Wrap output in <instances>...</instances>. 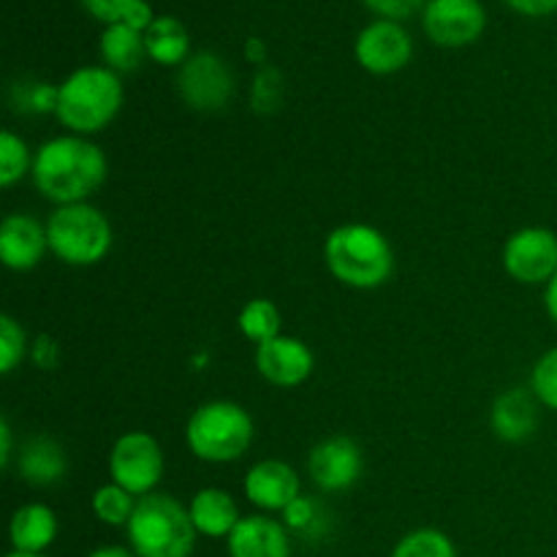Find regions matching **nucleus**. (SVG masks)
<instances>
[{"label":"nucleus","mask_w":557,"mask_h":557,"mask_svg":"<svg viewBox=\"0 0 557 557\" xmlns=\"http://www.w3.org/2000/svg\"><path fill=\"white\" fill-rule=\"evenodd\" d=\"M33 180L49 201H58L60 207L79 205L107 180V158L92 141L58 136L38 150Z\"/></svg>","instance_id":"f257e3e1"},{"label":"nucleus","mask_w":557,"mask_h":557,"mask_svg":"<svg viewBox=\"0 0 557 557\" xmlns=\"http://www.w3.org/2000/svg\"><path fill=\"white\" fill-rule=\"evenodd\" d=\"M326 267L337 281L354 288H379L395 270L392 245L384 234L364 223H348L326 237Z\"/></svg>","instance_id":"f03ea898"},{"label":"nucleus","mask_w":557,"mask_h":557,"mask_svg":"<svg viewBox=\"0 0 557 557\" xmlns=\"http://www.w3.org/2000/svg\"><path fill=\"white\" fill-rule=\"evenodd\" d=\"M123 107V85L112 69L74 71L58 90V109L54 114L65 128L76 134H98L114 120Z\"/></svg>","instance_id":"7ed1b4c3"},{"label":"nucleus","mask_w":557,"mask_h":557,"mask_svg":"<svg viewBox=\"0 0 557 557\" xmlns=\"http://www.w3.org/2000/svg\"><path fill=\"white\" fill-rule=\"evenodd\" d=\"M125 528L136 557H190L199 533L190 511L169 495H145Z\"/></svg>","instance_id":"20e7f679"},{"label":"nucleus","mask_w":557,"mask_h":557,"mask_svg":"<svg viewBox=\"0 0 557 557\" xmlns=\"http://www.w3.org/2000/svg\"><path fill=\"white\" fill-rule=\"evenodd\" d=\"M190 451L207 462H232L248 451L253 422L237 403L215 400L201 406L185 430Z\"/></svg>","instance_id":"39448f33"},{"label":"nucleus","mask_w":557,"mask_h":557,"mask_svg":"<svg viewBox=\"0 0 557 557\" xmlns=\"http://www.w3.org/2000/svg\"><path fill=\"white\" fill-rule=\"evenodd\" d=\"M47 239L52 253L65 264L87 267L98 264L109 253L112 226L101 210L79 201V205H63L49 215Z\"/></svg>","instance_id":"423d86ee"},{"label":"nucleus","mask_w":557,"mask_h":557,"mask_svg":"<svg viewBox=\"0 0 557 557\" xmlns=\"http://www.w3.org/2000/svg\"><path fill=\"white\" fill-rule=\"evenodd\" d=\"M109 471L114 484L128 490L131 495H150L163 473L161 446L147 433L123 435L109 455Z\"/></svg>","instance_id":"0eeeda50"},{"label":"nucleus","mask_w":557,"mask_h":557,"mask_svg":"<svg viewBox=\"0 0 557 557\" xmlns=\"http://www.w3.org/2000/svg\"><path fill=\"white\" fill-rule=\"evenodd\" d=\"M180 96L199 112H218L234 92V76L228 65L212 52L190 54L180 71Z\"/></svg>","instance_id":"6e6552de"},{"label":"nucleus","mask_w":557,"mask_h":557,"mask_svg":"<svg viewBox=\"0 0 557 557\" xmlns=\"http://www.w3.org/2000/svg\"><path fill=\"white\" fill-rule=\"evenodd\" d=\"M504 267L520 283H549L557 272V237L539 226L511 234L504 248Z\"/></svg>","instance_id":"1a4fd4ad"},{"label":"nucleus","mask_w":557,"mask_h":557,"mask_svg":"<svg viewBox=\"0 0 557 557\" xmlns=\"http://www.w3.org/2000/svg\"><path fill=\"white\" fill-rule=\"evenodd\" d=\"M487 16L479 0H430L424 5V30L438 47H468L484 33Z\"/></svg>","instance_id":"9d476101"},{"label":"nucleus","mask_w":557,"mask_h":557,"mask_svg":"<svg viewBox=\"0 0 557 557\" xmlns=\"http://www.w3.org/2000/svg\"><path fill=\"white\" fill-rule=\"evenodd\" d=\"M413 54V41L400 22L379 20L357 38V60L370 74H395L406 69Z\"/></svg>","instance_id":"9b49d317"},{"label":"nucleus","mask_w":557,"mask_h":557,"mask_svg":"<svg viewBox=\"0 0 557 557\" xmlns=\"http://www.w3.org/2000/svg\"><path fill=\"white\" fill-rule=\"evenodd\" d=\"M310 476L324 493H341L348 490L362 473V451L346 435L326 438L310 451Z\"/></svg>","instance_id":"f8f14e48"},{"label":"nucleus","mask_w":557,"mask_h":557,"mask_svg":"<svg viewBox=\"0 0 557 557\" xmlns=\"http://www.w3.org/2000/svg\"><path fill=\"white\" fill-rule=\"evenodd\" d=\"M256 368L270 384L297 386L313 373V354L297 337L281 335L270 343H261L256 351Z\"/></svg>","instance_id":"ddd939ff"},{"label":"nucleus","mask_w":557,"mask_h":557,"mask_svg":"<svg viewBox=\"0 0 557 557\" xmlns=\"http://www.w3.org/2000/svg\"><path fill=\"white\" fill-rule=\"evenodd\" d=\"M245 493L250 504L267 511H286L299 498V476L292 466L281 460H264L250 468L245 479Z\"/></svg>","instance_id":"4468645a"},{"label":"nucleus","mask_w":557,"mask_h":557,"mask_svg":"<svg viewBox=\"0 0 557 557\" xmlns=\"http://www.w3.org/2000/svg\"><path fill=\"white\" fill-rule=\"evenodd\" d=\"M47 228L30 215H9L0 223V259L11 270H30L47 250Z\"/></svg>","instance_id":"2eb2a0df"},{"label":"nucleus","mask_w":557,"mask_h":557,"mask_svg":"<svg viewBox=\"0 0 557 557\" xmlns=\"http://www.w3.org/2000/svg\"><path fill=\"white\" fill-rule=\"evenodd\" d=\"M232 557H288L292 544L281 522L270 517H245L228 536Z\"/></svg>","instance_id":"dca6fc26"},{"label":"nucleus","mask_w":557,"mask_h":557,"mask_svg":"<svg viewBox=\"0 0 557 557\" xmlns=\"http://www.w3.org/2000/svg\"><path fill=\"white\" fill-rule=\"evenodd\" d=\"M536 403L531 400V395L522 389H509L495 400L493 406V430L498 438L511 441H525L531 438L533 430H536Z\"/></svg>","instance_id":"f3484780"},{"label":"nucleus","mask_w":557,"mask_h":557,"mask_svg":"<svg viewBox=\"0 0 557 557\" xmlns=\"http://www.w3.org/2000/svg\"><path fill=\"white\" fill-rule=\"evenodd\" d=\"M190 520H194L196 531L205 536H232L234 528L239 525V509L234 498L223 490H201L196 498L190 500Z\"/></svg>","instance_id":"a211bd4d"},{"label":"nucleus","mask_w":557,"mask_h":557,"mask_svg":"<svg viewBox=\"0 0 557 557\" xmlns=\"http://www.w3.org/2000/svg\"><path fill=\"white\" fill-rule=\"evenodd\" d=\"M58 536V520L44 504L22 506L11 517V544L16 553L41 555Z\"/></svg>","instance_id":"6ab92c4d"},{"label":"nucleus","mask_w":557,"mask_h":557,"mask_svg":"<svg viewBox=\"0 0 557 557\" xmlns=\"http://www.w3.org/2000/svg\"><path fill=\"white\" fill-rule=\"evenodd\" d=\"M65 468H69L65 451L49 435H36V438H30L22 446L20 471L25 482L36 484V487H49V484L63 479Z\"/></svg>","instance_id":"aec40b11"},{"label":"nucleus","mask_w":557,"mask_h":557,"mask_svg":"<svg viewBox=\"0 0 557 557\" xmlns=\"http://www.w3.org/2000/svg\"><path fill=\"white\" fill-rule=\"evenodd\" d=\"M147 54L145 33L136 30V27L117 22V25H107L101 36V58L107 63V69H112L114 74H131L141 65Z\"/></svg>","instance_id":"412c9836"},{"label":"nucleus","mask_w":557,"mask_h":557,"mask_svg":"<svg viewBox=\"0 0 557 557\" xmlns=\"http://www.w3.org/2000/svg\"><path fill=\"white\" fill-rule=\"evenodd\" d=\"M145 44L147 54L161 65H174L188 60V30L174 16H156L152 25L145 30Z\"/></svg>","instance_id":"4be33fe9"},{"label":"nucleus","mask_w":557,"mask_h":557,"mask_svg":"<svg viewBox=\"0 0 557 557\" xmlns=\"http://www.w3.org/2000/svg\"><path fill=\"white\" fill-rule=\"evenodd\" d=\"M239 330H243L248 341L259 343V346L261 343H270L281 337V313H277V308L270 299H253L239 313Z\"/></svg>","instance_id":"5701e85b"},{"label":"nucleus","mask_w":557,"mask_h":557,"mask_svg":"<svg viewBox=\"0 0 557 557\" xmlns=\"http://www.w3.org/2000/svg\"><path fill=\"white\" fill-rule=\"evenodd\" d=\"M392 557H457V549L446 533L424 528V531L408 533V536L397 544Z\"/></svg>","instance_id":"b1692460"},{"label":"nucleus","mask_w":557,"mask_h":557,"mask_svg":"<svg viewBox=\"0 0 557 557\" xmlns=\"http://www.w3.org/2000/svg\"><path fill=\"white\" fill-rule=\"evenodd\" d=\"M92 509H96L98 520L107 522V525H128L136 504L128 490H123L120 484H107L92 498Z\"/></svg>","instance_id":"393cba45"},{"label":"nucleus","mask_w":557,"mask_h":557,"mask_svg":"<svg viewBox=\"0 0 557 557\" xmlns=\"http://www.w3.org/2000/svg\"><path fill=\"white\" fill-rule=\"evenodd\" d=\"M27 172V147L11 131L0 134V185H14Z\"/></svg>","instance_id":"a878e982"},{"label":"nucleus","mask_w":557,"mask_h":557,"mask_svg":"<svg viewBox=\"0 0 557 557\" xmlns=\"http://www.w3.org/2000/svg\"><path fill=\"white\" fill-rule=\"evenodd\" d=\"M533 395L544 403L547 408L557 411V348L544 354L533 368Z\"/></svg>","instance_id":"bb28decb"},{"label":"nucleus","mask_w":557,"mask_h":557,"mask_svg":"<svg viewBox=\"0 0 557 557\" xmlns=\"http://www.w3.org/2000/svg\"><path fill=\"white\" fill-rule=\"evenodd\" d=\"M25 354V332L11 315H0V370L11 373Z\"/></svg>","instance_id":"cd10ccee"},{"label":"nucleus","mask_w":557,"mask_h":557,"mask_svg":"<svg viewBox=\"0 0 557 557\" xmlns=\"http://www.w3.org/2000/svg\"><path fill=\"white\" fill-rule=\"evenodd\" d=\"M136 3H139V0H82V5H85L96 20L107 22V25L125 22V16L131 14V9H134Z\"/></svg>","instance_id":"c85d7f7f"},{"label":"nucleus","mask_w":557,"mask_h":557,"mask_svg":"<svg viewBox=\"0 0 557 557\" xmlns=\"http://www.w3.org/2000/svg\"><path fill=\"white\" fill-rule=\"evenodd\" d=\"M370 11L381 16V20H392V22H400L406 16L417 14L419 9L424 5V0H362Z\"/></svg>","instance_id":"c756f323"},{"label":"nucleus","mask_w":557,"mask_h":557,"mask_svg":"<svg viewBox=\"0 0 557 557\" xmlns=\"http://www.w3.org/2000/svg\"><path fill=\"white\" fill-rule=\"evenodd\" d=\"M315 509H319V506L310 498H297L286 511H283V515H286V525L294 528V531H308V528H313Z\"/></svg>","instance_id":"7c9ffc66"},{"label":"nucleus","mask_w":557,"mask_h":557,"mask_svg":"<svg viewBox=\"0 0 557 557\" xmlns=\"http://www.w3.org/2000/svg\"><path fill=\"white\" fill-rule=\"evenodd\" d=\"M277 71L267 69L256 76V109H270L275 103V96L281 92V85H277Z\"/></svg>","instance_id":"2f4dec72"},{"label":"nucleus","mask_w":557,"mask_h":557,"mask_svg":"<svg viewBox=\"0 0 557 557\" xmlns=\"http://www.w3.org/2000/svg\"><path fill=\"white\" fill-rule=\"evenodd\" d=\"M506 3L525 16H547L557 11V0H506Z\"/></svg>","instance_id":"473e14b6"},{"label":"nucleus","mask_w":557,"mask_h":557,"mask_svg":"<svg viewBox=\"0 0 557 557\" xmlns=\"http://www.w3.org/2000/svg\"><path fill=\"white\" fill-rule=\"evenodd\" d=\"M9 457H11V430L9 422H0V466H9Z\"/></svg>","instance_id":"72a5a7b5"},{"label":"nucleus","mask_w":557,"mask_h":557,"mask_svg":"<svg viewBox=\"0 0 557 557\" xmlns=\"http://www.w3.org/2000/svg\"><path fill=\"white\" fill-rule=\"evenodd\" d=\"M544 302H547L549 319H553L557 324V272H555L553 281L547 283V294H544Z\"/></svg>","instance_id":"f704fd0d"},{"label":"nucleus","mask_w":557,"mask_h":557,"mask_svg":"<svg viewBox=\"0 0 557 557\" xmlns=\"http://www.w3.org/2000/svg\"><path fill=\"white\" fill-rule=\"evenodd\" d=\"M90 557H134V555L123 547H103V549H96Z\"/></svg>","instance_id":"c9c22d12"},{"label":"nucleus","mask_w":557,"mask_h":557,"mask_svg":"<svg viewBox=\"0 0 557 557\" xmlns=\"http://www.w3.org/2000/svg\"><path fill=\"white\" fill-rule=\"evenodd\" d=\"M248 58L256 60V63L264 60V47H261V41H256V38H250L248 41Z\"/></svg>","instance_id":"e433bc0d"},{"label":"nucleus","mask_w":557,"mask_h":557,"mask_svg":"<svg viewBox=\"0 0 557 557\" xmlns=\"http://www.w3.org/2000/svg\"><path fill=\"white\" fill-rule=\"evenodd\" d=\"M5 557H44V555H38V553H16V549H14V553H9Z\"/></svg>","instance_id":"4c0bfd02"}]
</instances>
